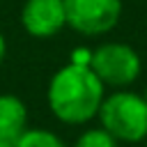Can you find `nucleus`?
Returning <instances> with one entry per match:
<instances>
[{"instance_id":"nucleus-11","label":"nucleus","mask_w":147,"mask_h":147,"mask_svg":"<svg viewBox=\"0 0 147 147\" xmlns=\"http://www.w3.org/2000/svg\"><path fill=\"white\" fill-rule=\"evenodd\" d=\"M0 147H14L11 142H5V140H0Z\"/></svg>"},{"instance_id":"nucleus-1","label":"nucleus","mask_w":147,"mask_h":147,"mask_svg":"<svg viewBox=\"0 0 147 147\" xmlns=\"http://www.w3.org/2000/svg\"><path fill=\"white\" fill-rule=\"evenodd\" d=\"M106 96V85L90 64L69 62L60 67L48 80L46 101L55 119L64 124H87L99 115Z\"/></svg>"},{"instance_id":"nucleus-4","label":"nucleus","mask_w":147,"mask_h":147,"mask_svg":"<svg viewBox=\"0 0 147 147\" xmlns=\"http://www.w3.org/2000/svg\"><path fill=\"white\" fill-rule=\"evenodd\" d=\"M67 25L80 34H106L122 16V0H64Z\"/></svg>"},{"instance_id":"nucleus-13","label":"nucleus","mask_w":147,"mask_h":147,"mask_svg":"<svg viewBox=\"0 0 147 147\" xmlns=\"http://www.w3.org/2000/svg\"><path fill=\"white\" fill-rule=\"evenodd\" d=\"M145 145H147V138H145Z\"/></svg>"},{"instance_id":"nucleus-12","label":"nucleus","mask_w":147,"mask_h":147,"mask_svg":"<svg viewBox=\"0 0 147 147\" xmlns=\"http://www.w3.org/2000/svg\"><path fill=\"white\" fill-rule=\"evenodd\" d=\"M142 96H145V101H147V90H145V94H142Z\"/></svg>"},{"instance_id":"nucleus-7","label":"nucleus","mask_w":147,"mask_h":147,"mask_svg":"<svg viewBox=\"0 0 147 147\" xmlns=\"http://www.w3.org/2000/svg\"><path fill=\"white\" fill-rule=\"evenodd\" d=\"M14 147H69V145L48 129H25Z\"/></svg>"},{"instance_id":"nucleus-3","label":"nucleus","mask_w":147,"mask_h":147,"mask_svg":"<svg viewBox=\"0 0 147 147\" xmlns=\"http://www.w3.org/2000/svg\"><path fill=\"white\" fill-rule=\"evenodd\" d=\"M90 67L106 87L122 90L138 80L142 71V60L133 46L122 41H106L92 51Z\"/></svg>"},{"instance_id":"nucleus-2","label":"nucleus","mask_w":147,"mask_h":147,"mask_svg":"<svg viewBox=\"0 0 147 147\" xmlns=\"http://www.w3.org/2000/svg\"><path fill=\"white\" fill-rule=\"evenodd\" d=\"M96 117L117 142H142L147 138V101L142 94L129 90L110 92L103 96Z\"/></svg>"},{"instance_id":"nucleus-6","label":"nucleus","mask_w":147,"mask_h":147,"mask_svg":"<svg viewBox=\"0 0 147 147\" xmlns=\"http://www.w3.org/2000/svg\"><path fill=\"white\" fill-rule=\"evenodd\" d=\"M28 129V108L16 94H0V140L16 145Z\"/></svg>"},{"instance_id":"nucleus-10","label":"nucleus","mask_w":147,"mask_h":147,"mask_svg":"<svg viewBox=\"0 0 147 147\" xmlns=\"http://www.w3.org/2000/svg\"><path fill=\"white\" fill-rule=\"evenodd\" d=\"M5 55H7V41H5V34L0 32V64H2Z\"/></svg>"},{"instance_id":"nucleus-5","label":"nucleus","mask_w":147,"mask_h":147,"mask_svg":"<svg viewBox=\"0 0 147 147\" xmlns=\"http://www.w3.org/2000/svg\"><path fill=\"white\" fill-rule=\"evenodd\" d=\"M21 25L30 37H55L67 25L64 0H25L21 9Z\"/></svg>"},{"instance_id":"nucleus-9","label":"nucleus","mask_w":147,"mask_h":147,"mask_svg":"<svg viewBox=\"0 0 147 147\" xmlns=\"http://www.w3.org/2000/svg\"><path fill=\"white\" fill-rule=\"evenodd\" d=\"M69 62H76V64H90V62H92V48H85V46L74 48Z\"/></svg>"},{"instance_id":"nucleus-8","label":"nucleus","mask_w":147,"mask_h":147,"mask_svg":"<svg viewBox=\"0 0 147 147\" xmlns=\"http://www.w3.org/2000/svg\"><path fill=\"white\" fill-rule=\"evenodd\" d=\"M74 147H117V140L103 126H99V129H85L76 138Z\"/></svg>"}]
</instances>
